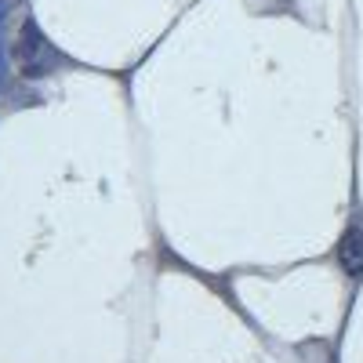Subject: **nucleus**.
<instances>
[{
    "label": "nucleus",
    "instance_id": "f03ea898",
    "mask_svg": "<svg viewBox=\"0 0 363 363\" xmlns=\"http://www.w3.org/2000/svg\"><path fill=\"white\" fill-rule=\"evenodd\" d=\"M338 258L349 272H363V233L359 229H349L342 236V247H338Z\"/></svg>",
    "mask_w": 363,
    "mask_h": 363
},
{
    "label": "nucleus",
    "instance_id": "f257e3e1",
    "mask_svg": "<svg viewBox=\"0 0 363 363\" xmlns=\"http://www.w3.org/2000/svg\"><path fill=\"white\" fill-rule=\"evenodd\" d=\"M18 62H22V69H26L29 77H40V73L55 62L51 48L44 44V37L37 33V26H33V22L22 29V40H18Z\"/></svg>",
    "mask_w": 363,
    "mask_h": 363
}]
</instances>
